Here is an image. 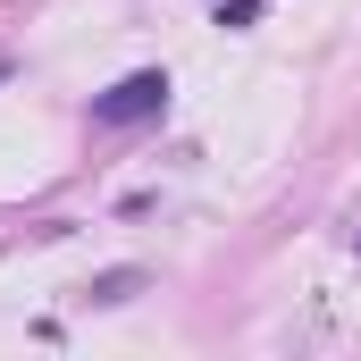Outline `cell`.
I'll use <instances>...</instances> for the list:
<instances>
[{
	"label": "cell",
	"instance_id": "6da1fadb",
	"mask_svg": "<svg viewBox=\"0 0 361 361\" xmlns=\"http://www.w3.org/2000/svg\"><path fill=\"white\" fill-rule=\"evenodd\" d=\"M169 109V68H135L126 85L92 92V126H135V118H160Z\"/></svg>",
	"mask_w": 361,
	"mask_h": 361
},
{
	"label": "cell",
	"instance_id": "7a4b0ae2",
	"mask_svg": "<svg viewBox=\"0 0 361 361\" xmlns=\"http://www.w3.org/2000/svg\"><path fill=\"white\" fill-rule=\"evenodd\" d=\"M143 294V269H109V277H92V302H135Z\"/></svg>",
	"mask_w": 361,
	"mask_h": 361
},
{
	"label": "cell",
	"instance_id": "3957f363",
	"mask_svg": "<svg viewBox=\"0 0 361 361\" xmlns=\"http://www.w3.org/2000/svg\"><path fill=\"white\" fill-rule=\"evenodd\" d=\"M0 76H8V59H0Z\"/></svg>",
	"mask_w": 361,
	"mask_h": 361
}]
</instances>
